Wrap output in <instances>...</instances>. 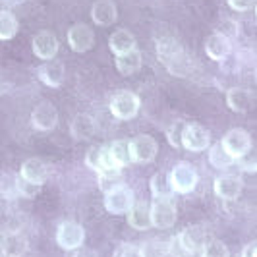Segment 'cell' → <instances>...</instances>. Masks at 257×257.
<instances>
[{
    "mask_svg": "<svg viewBox=\"0 0 257 257\" xmlns=\"http://www.w3.org/2000/svg\"><path fill=\"white\" fill-rule=\"evenodd\" d=\"M128 222L132 228L136 230H147L151 228V211H149V205H145L143 201H136L132 209L128 211Z\"/></svg>",
    "mask_w": 257,
    "mask_h": 257,
    "instance_id": "obj_21",
    "label": "cell"
},
{
    "mask_svg": "<svg viewBox=\"0 0 257 257\" xmlns=\"http://www.w3.org/2000/svg\"><path fill=\"white\" fill-rule=\"evenodd\" d=\"M134 203H136L134 192L130 190L126 184H120V186H116L114 190L104 193V207L112 215H124V213H128Z\"/></svg>",
    "mask_w": 257,
    "mask_h": 257,
    "instance_id": "obj_4",
    "label": "cell"
},
{
    "mask_svg": "<svg viewBox=\"0 0 257 257\" xmlns=\"http://www.w3.org/2000/svg\"><path fill=\"white\" fill-rule=\"evenodd\" d=\"M20 29L18 18L8 10H0V41H8L14 39Z\"/></svg>",
    "mask_w": 257,
    "mask_h": 257,
    "instance_id": "obj_28",
    "label": "cell"
},
{
    "mask_svg": "<svg viewBox=\"0 0 257 257\" xmlns=\"http://www.w3.org/2000/svg\"><path fill=\"white\" fill-rule=\"evenodd\" d=\"M168 180L174 193H190L197 186V172L190 163L182 161L172 168V172L168 174Z\"/></svg>",
    "mask_w": 257,
    "mask_h": 257,
    "instance_id": "obj_3",
    "label": "cell"
},
{
    "mask_svg": "<svg viewBox=\"0 0 257 257\" xmlns=\"http://www.w3.org/2000/svg\"><path fill=\"white\" fill-rule=\"evenodd\" d=\"M130 143V157L134 163H151L157 151H159V145L155 142V138L151 136H138L134 138Z\"/></svg>",
    "mask_w": 257,
    "mask_h": 257,
    "instance_id": "obj_8",
    "label": "cell"
},
{
    "mask_svg": "<svg viewBox=\"0 0 257 257\" xmlns=\"http://www.w3.org/2000/svg\"><path fill=\"white\" fill-rule=\"evenodd\" d=\"M184 122H180V120H176L174 124H172V128L167 132V136H168V142L172 143L174 147H178L180 145V138H182V132H184Z\"/></svg>",
    "mask_w": 257,
    "mask_h": 257,
    "instance_id": "obj_37",
    "label": "cell"
},
{
    "mask_svg": "<svg viewBox=\"0 0 257 257\" xmlns=\"http://www.w3.org/2000/svg\"><path fill=\"white\" fill-rule=\"evenodd\" d=\"M58 52V39L51 31H41L33 37V54L41 60H52Z\"/></svg>",
    "mask_w": 257,
    "mask_h": 257,
    "instance_id": "obj_14",
    "label": "cell"
},
{
    "mask_svg": "<svg viewBox=\"0 0 257 257\" xmlns=\"http://www.w3.org/2000/svg\"><path fill=\"white\" fill-rule=\"evenodd\" d=\"M242 188H244L242 180L238 176H234V174H224V176H219L215 180V193L224 201L238 199L240 193H242Z\"/></svg>",
    "mask_w": 257,
    "mask_h": 257,
    "instance_id": "obj_16",
    "label": "cell"
},
{
    "mask_svg": "<svg viewBox=\"0 0 257 257\" xmlns=\"http://www.w3.org/2000/svg\"><path fill=\"white\" fill-rule=\"evenodd\" d=\"M83 240H85V230L79 222L74 220L62 222L56 230V242L62 249H77L83 245Z\"/></svg>",
    "mask_w": 257,
    "mask_h": 257,
    "instance_id": "obj_7",
    "label": "cell"
},
{
    "mask_svg": "<svg viewBox=\"0 0 257 257\" xmlns=\"http://www.w3.org/2000/svg\"><path fill=\"white\" fill-rule=\"evenodd\" d=\"M176 242L184 247V251L188 255H193V253L201 251V247L205 245V230L201 226H197V224L188 226L176 236Z\"/></svg>",
    "mask_w": 257,
    "mask_h": 257,
    "instance_id": "obj_12",
    "label": "cell"
},
{
    "mask_svg": "<svg viewBox=\"0 0 257 257\" xmlns=\"http://www.w3.org/2000/svg\"><path fill=\"white\" fill-rule=\"evenodd\" d=\"M140 251H142V257H168L170 255V245L165 240L151 238L140 245Z\"/></svg>",
    "mask_w": 257,
    "mask_h": 257,
    "instance_id": "obj_26",
    "label": "cell"
},
{
    "mask_svg": "<svg viewBox=\"0 0 257 257\" xmlns=\"http://www.w3.org/2000/svg\"><path fill=\"white\" fill-rule=\"evenodd\" d=\"M242 257H257V245L255 242H251V244H247L242 249Z\"/></svg>",
    "mask_w": 257,
    "mask_h": 257,
    "instance_id": "obj_41",
    "label": "cell"
},
{
    "mask_svg": "<svg viewBox=\"0 0 257 257\" xmlns=\"http://www.w3.org/2000/svg\"><path fill=\"white\" fill-rule=\"evenodd\" d=\"M226 104L234 112H247L253 106V95L244 87H230L226 93Z\"/></svg>",
    "mask_w": 257,
    "mask_h": 257,
    "instance_id": "obj_18",
    "label": "cell"
},
{
    "mask_svg": "<svg viewBox=\"0 0 257 257\" xmlns=\"http://www.w3.org/2000/svg\"><path fill=\"white\" fill-rule=\"evenodd\" d=\"M209 163L215 168H228L236 163V159L226 153V149H224L222 143L219 142L209 147Z\"/></svg>",
    "mask_w": 257,
    "mask_h": 257,
    "instance_id": "obj_27",
    "label": "cell"
},
{
    "mask_svg": "<svg viewBox=\"0 0 257 257\" xmlns=\"http://www.w3.org/2000/svg\"><path fill=\"white\" fill-rule=\"evenodd\" d=\"M112 257H142V251H140V245L122 244L114 249Z\"/></svg>",
    "mask_w": 257,
    "mask_h": 257,
    "instance_id": "obj_36",
    "label": "cell"
},
{
    "mask_svg": "<svg viewBox=\"0 0 257 257\" xmlns=\"http://www.w3.org/2000/svg\"><path fill=\"white\" fill-rule=\"evenodd\" d=\"M116 68L122 76L138 74L140 68H142V52L134 49V51L124 52V54H116Z\"/></svg>",
    "mask_w": 257,
    "mask_h": 257,
    "instance_id": "obj_22",
    "label": "cell"
},
{
    "mask_svg": "<svg viewBox=\"0 0 257 257\" xmlns=\"http://www.w3.org/2000/svg\"><path fill=\"white\" fill-rule=\"evenodd\" d=\"M232 51V43L228 35L224 33H211L205 41V52L207 56L215 62H224Z\"/></svg>",
    "mask_w": 257,
    "mask_h": 257,
    "instance_id": "obj_13",
    "label": "cell"
},
{
    "mask_svg": "<svg viewBox=\"0 0 257 257\" xmlns=\"http://www.w3.org/2000/svg\"><path fill=\"white\" fill-rule=\"evenodd\" d=\"M140 110V97L132 91H118L110 101V112L118 120H130Z\"/></svg>",
    "mask_w": 257,
    "mask_h": 257,
    "instance_id": "obj_6",
    "label": "cell"
},
{
    "mask_svg": "<svg viewBox=\"0 0 257 257\" xmlns=\"http://www.w3.org/2000/svg\"><path fill=\"white\" fill-rule=\"evenodd\" d=\"M8 6H20V4H24L26 0H4Z\"/></svg>",
    "mask_w": 257,
    "mask_h": 257,
    "instance_id": "obj_42",
    "label": "cell"
},
{
    "mask_svg": "<svg viewBox=\"0 0 257 257\" xmlns=\"http://www.w3.org/2000/svg\"><path fill=\"white\" fill-rule=\"evenodd\" d=\"M24 180L31 182L35 186H43L49 172H47V167L41 159H27L26 163L22 165V174H20Z\"/></svg>",
    "mask_w": 257,
    "mask_h": 257,
    "instance_id": "obj_19",
    "label": "cell"
},
{
    "mask_svg": "<svg viewBox=\"0 0 257 257\" xmlns=\"http://www.w3.org/2000/svg\"><path fill=\"white\" fill-rule=\"evenodd\" d=\"M39 190H41V186H35V184H31V182L24 180L22 176H18V195H20V197L33 199L39 193Z\"/></svg>",
    "mask_w": 257,
    "mask_h": 257,
    "instance_id": "obj_33",
    "label": "cell"
},
{
    "mask_svg": "<svg viewBox=\"0 0 257 257\" xmlns=\"http://www.w3.org/2000/svg\"><path fill=\"white\" fill-rule=\"evenodd\" d=\"M168 245H170V253H172L174 257H192V255H188V253L184 251V247L176 242V238H172V240L168 242Z\"/></svg>",
    "mask_w": 257,
    "mask_h": 257,
    "instance_id": "obj_39",
    "label": "cell"
},
{
    "mask_svg": "<svg viewBox=\"0 0 257 257\" xmlns=\"http://www.w3.org/2000/svg\"><path fill=\"white\" fill-rule=\"evenodd\" d=\"M228 6L232 10H238V12H245V10H251L255 6V0H226Z\"/></svg>",
    "mask_w": 257,
    "mask_h": 257,
    "instance_id": "obj_38",
    "label": "cell"
},
{
    "mask_svg": "<svg viewBox=\"0 0 257 257\" xmlns=\"http://www.w3.org/2000/svg\"><path fill=\"white\" fill-rule=\"evenodd\" d=\"M74 257H99V253L95 249H91V247H77Z\"/></svg>",
    "mask_w": 257,
    "mask_h": 257,
    "instance_id": "obj_40",
    "label": "cell"
},
{
    "mask_svg": "<svg viewBox=\"0 0 257 257\" xmlns=\"http://www.w3.org/2000/svg\"><path fill=\"white\" fill-rule=\"evenodd\" d=\"M95 120L93 116L89 114H77L74 120H72V126H70V132L74 136V140L81 142V140H91L95 136Z\"/></svg>",
    "mask_w": 257,
    "mask_h": 257,
    "instance_id": "obj_23",
    "label": "cell"
},
{
    "mask_svg": "<svg viewBox=\"0 0 257 257\" xmlns=\"http://www.w3.org/2000/svg\"><path fill=\"white\" fill-rule=\"evenodd\" d=\"M149 211H151V224L157 226V228L167 230V228H170V226L176 224L178 209H176V205H174L172 197H165V199L155 197L153 205L149 207Z\"/></svg>",
    "mask_w": 257,
    "mask_h": 257,
    "instance_id": "obj_2",
    "label": "cell"
},
{
    "mask_svg": "<svg viewBox=\"0 0 257 257\" xmlns=\"http://www.w3.org/2000/svg\"><path fill=\"white\" fill-rule=\"evenodd\" d=\"M236 163L242 167V170H245V172H251V174H255L257 170V161H255V153L249 149L245 155H242L240 159H236Z\"/></svg>",
    "mask_w": 257,
    "mask_h": 257,
    "instance_id": "obj_35",
    "label": "cell"
},
{
    "mask_svg": "<svg viewBox=\"0 0 257 257\" xmlns=\"http://www.w3.org/2000/svg\"><path fill=\"white\" fill-rule=\"evenodd\" d=\"M120 184H124V182H122V170H120V168L99 172V188H101L104 193L114 190L116 186H120Z\"/></svg>",
    "mask_w": 257,
    "mask_h": 257,
    "instance_id": "obj_30",
    "label": "cell"
},
{
    "mask_svg": "<svg viewBox=\"0 0 257 257\" xmlns=\"http://www.w3.org/2000/svg\"><path fill=\"white\" fill-rule=\"evenodd\" d=\"M0 193L6 197H16L18 195V176L12 172H4L0 176Z\"/></svg>",
    "mask_w": 257,
    "mask_h": 257,
    "instance_id": "obj_32",
    "label": "cell"
},
{
    "mask_svg": "<svg viewBox=\"0 0 257 257\" xmlns=\"http://www.w3.org/2000/svg\"><path fill=\"white\" fill-rule=\"evenodd\" d=\"M85 165H87L91 170L99 172V167H101V145L89 147V151L85 155Z\"/></svg>",
    "mask_w": 257,
    "mask_h": 257,
    "instance_id": "obj_34",
    "label": "cell"
},
{
    "mask_svg": "<svg viewBox=\"0 0 257 257\" xmlns=\"http://www.w3.org/2000/svg\"><path fill=\"white\" fill-rule=\"evenodd\" d=\"M222 147L226 149V153L234 157V159H240L242 155H245L251 149V138L249 134L242 128H234L230 130L224 138H222Z\"/></svg>",
    "mask_w": 257,
    "mask_h": 257,
    "instance_id": "obj_9",
    "label": "cell"
},
{
    "mask_svg": "<svg viewBox=\"0 0 257 257\" xmlns=\"http://www.w3.org/2000/svg\"><path fill=\"white\" fill-rule=\"evenodd\" d=\"M39 79L49 85V87H60L64 83V77H66V68L60 60H45V64L41 66L37 70Z\"/></svg>",
    "mask_w": 257,
    "mask_h": 257,
    "instance_id": "obj_15",
    "label": "cell"
},
{
    "mask_svg": "<svg viewBox=\"0 0 257 257\" xmlns=\"http://www.w3.org/2000/svg\"><path fill=\"white\" fill-rule=\"evenodd\" d=\"M29 242L22 232L14 230L10 234H4V244H2V253L10 257H22L27 253Z\"/></svg>",
    "mask_w": 257,
    "mask_h": 257,
    "instance_id": "obj_20",
    "label": "cell"
},
{
    "mask_svg": "<svg viewBox=\"0 0 257 257\" xmlns=\"http://www.w3.org/2000/svg\"><path fill=\"white\" fill-rule=\"evenodd\" d=\"M2 244H4V232H0V249H2Z\"/></svg>",
    "mask_w": 257,
    "mask_h": 257,
    "instance_id": "obj_43",
    "label": "cell"
},
{
    "mask_svg": "<svg viewBox=\"0 0 257 257\" xmlns=\"http://www.w3.org/2000/svg\"><path fill=\"white\" fill-rule=\"evenodd\" d=\"M157 56L172 76L186 77L192 72L190 56L174 37H161L157 41Z\"/></svg>",
    "mask_w": 257,
    "mask_h": 257,
    "instance_id": "obj_1",
    "label": "cell"
},
{
    "mask_svg": "<svg viewBox=\"0 0 257 257\" xmlns=\"http://www.w3.org/2000/svg\"><path fill=\"white\" fill-rule=\"evenodd\" d=\"M108 47L116 54H124L136 49V37L130 33L128 29H116L114 33L108 37Z\"/></svg>",
    "mask_w": 257,
    "mask_h": 257,
    "instance_id": "obj_24",
    "label": "cell"
},
{
    "mask_svg": "<svg viewBox=\"0 0 257 257\" xmlns=\"http://www.w3.org/2000/svg\"><path fill=\"white\" fill-rule=\"evenodd\" d=\"M201 257H230V251L220 240H211L201 247Z\"/></svg>",
    "mask_w": 257,
    "mask_h": 257,
    "instance_id": "obj_31",
    "label": "cell"
},
{
    "mask_svg": "<svg viewBox=\"0 0 257 257\" xmlns=\"http://www.w3.org/2000/svg\"><path fill=\"white\" fill-rule=\"evenodd\" d=\"M91 20L101 27L112 26L118 20V10L112 0H97L91 8Z\"/></svg>",
    "mask_w": 257,
    "mask_h": 257,
    "instance_id": "obj_17",
    "label": "cell"
},
{
    "mask_svg": "<svg viewBox=\"0 0 257 257\" xmlns=\"http://www.w3.org/2000/svg\"><path fill=\"white\" fill-rule=\"evenodd\" d=\"M95 43V33L85 24H76L68 31V45L76 52H87Z\"/></svg>",
    "mask_w": 257,
    "mask_h": 257,
    "instance_id": "obj_11",
    "label": "cell"
},
{
    "mask_svg": "<svg viewBox=\"0 0 257 257\" xmlns=\"http://www.w3.org/2000/svg\"><path fill=\"white\" fill-rule=\"evenodd\" d=\"M108 147V153H110V159L116 165V168H124L126 165L132 163V157H130V143L124 142V140H118V142L106 145Z\"/></svg>",
    "mask_w": 257,
    "mask_h": 257,
    "instance_id": "obj_25",
    "label": "cell"
},
{
    "mask_svg": "<svg viewBox=\"0 0 257 257\" xmlns=\"http://www.w3.org/2000/svg\"><path fill=\"white\" fill-rule=\"evenodd\" d=\"M151 192L155 197L159 199H165V197H172V186L168 180L167 172H157L153 178H151Z\"/></svg>",
    "mask_w": 257,
    "mask_h": 257,
    "instance_id": "obj_29",
    "label": "cell"
},
{
    "mask_svg": "<svg viewBox=\"0 0 257 257\" xmlns=\"http://www.w3.org/2000/svg\"><path fill=\"white\" fill-rule=\"evenodd\" d=\"M180 145L188 151H193V153L205 151L211 145V134H209V130L199 126V124H186L184 132H182Z\"/></svg>",
    "mask_w": 257,
    "mask_h": 257,
    "instance_id": "obj_5",
    "label": "cell"
},
{
    "mask_svg": "<svg viewBox=\"0 0 257 257\" xmlns=\"http://www.w3.org/2000/svg\"><path fill=\"white\" fill-rule=\"evenodd\" d=\"M0 257H10V255H4V253H2V255H0Z\"/></svg>",
    "mask_w": 257,
    "mask_h": 257,
    "instance_id": "obj_44",
    "label": "cell"
},
{
    "mask_svg": "<svg viewBox=\"0 0 257 257\" xmlns=\"http://www.w3.org/2000/svg\"><path fill=\"white\" fill-rule=\"evenodd\" d=\"M31 124L41 132H51L58 124V110L49 101L39 103L31 112Z\"/></svg>",
    "mask_w": 257,
    "mask_h": 257,
    "instance_id": "obj_10",
    "label": "cell"
}]
</instances>
